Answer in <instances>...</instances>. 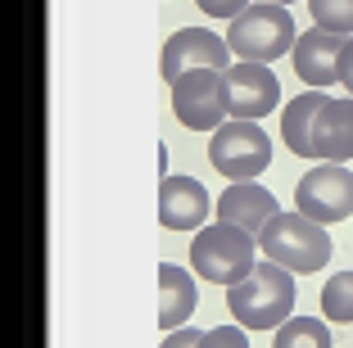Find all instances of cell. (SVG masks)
Segmentation results:
<instances>
[{
  "instance_id": "obj_2",
  "label": "cell",
  "mask_w": 353,
  "mask_h": 348,
  "mask_svg": "<svg viewBox=\"0 0 353 348\" xmlns=\"http://www.w3.org/2000/svg\"><path fill=\"white\" fill-rule=\"evenodd\" d=\"M259 263V236L240 231L231 222H208L195 231V245H190V272L199 280H213V285H236L245 280Z\"/></svg>"
},
{
  "instance_id": "obj_9",
  "label": "cell",
  "mask_w": 353,
  "mask_h": 348,
  "mask_svg": "<svg viewBox=\"0 0 353 348\" xmlns=\"http://www.w3.org/2000/svg\"><path fill=\"white\" fill-rule=\"evenodd\" d=\"M190 68H218L227 72L231 68V45L227 37H218V32L208 28H181L168 37L163 45V82H176L181 72Z\"/></svg>"
},
{
  "instance_id": "obj_20",
  "label": "cell",
  "mask_w": 353,
  "mask_h": 348,
  "mask_svg": "<svg viewBox=\"0 0 353 348\" xmlns=\"http://www.w3.org/2000/svg\"><path fill=\"white\" fill-rule=\"evenodd\" d=\"M204 14H213V19H236V14L250 10V0H195Z\"/></svg>"
},
{
  "instance_id": "obj_7",
  "label": "cell",
  "mask_w": 353,
  "mask_h": 348,
  "mask_svg": "<svg viewBox=\"0 0 353 348\" xmlns=\"http://www.w3.org/2000/svg\"><path fill=\"white\" fill-rule=\"evenodd\" d=\"M294 204L312 222H344L353 217V172L344 163H322L312 167L299 185H294Z\"/></svg>"
},
{
  "instance_id": "obj_4",
  "label": "cell",
  "mask_w": 353,
  "mask_h": 348,
  "mask_svg": "<svg viewBox=\"0 0 353 348\" xmlns=\"http://www.w3.org/2000/svg\"><path fill=\"white\" fill-rule=\"evenodd\" d=\"M294 19L285 5L276 0H254L245 14L231 19V32H227V45L236 59H250V63H276L281 54L294 50Z\"/></svg>"
},
{
  "instance_id": "obj_10",
  "label": "cell",
  "mask_w": 353,
  "mask_h": 348,
  "mask_svg": "<svg viewBox=\"0 0 353 348\" xmlns=\"http://www.w3.org/2000/svg\"><path fill=\"white\" fill-rule=\"evenodd\" d=\"M344 41H349V37L326 32V28L312 23L299 41H294V50H290L299 82L303 86H317V91H326L331 82H340V50H344Z\"/></svg>"
},
{
  "instance_id": "obj_23",
  "label": "cell",
  "mask_w": 353,
  "mask_h": 348,
  "mask_svg": "<svg viewBox=\"0 0 353 348\" xmlns=\"http://www.w3.org/2000/svg\"><path fill=\"white\" fill-rule=\"evenodd\" d=\"M276 5H290V0H276Z\"/></svg>"
},
{
  "instance_id": "obj_12",
  "label": "cell",
  "mask_w": 353,
  "mask_h": 348,
  "mask_svg": "<svg viewBox=\"0 0 353 348\" xmlns=\"http://www.w3.org/2000/svg\"><path fill=\"white\" fill-rule=\"evenodd\" d=\"M308 158H326V163H349L353 158V95L322 104L317 127H312V154Z\"/></svg>"
},
{
  "instance_id": "obj_15",
  "label": "cell",
  "mask_w": 353,
  "mask_h": 348,
  "mask_svg": "<svg viewBox=\"0 0 353 348\" xmlns=\"http://www.w3.org/2000/svg\"><path fill=\"white\" fill-rule=\"evenodd\" d=\"M326 100H331L326 91L308 86L303 95H294V100L281 109V136H285L290 154H299V158H308V154H312V127H317V113H322Z\"/></svg>"
},
{
  "instance_id": "obj_6",
  "label": "cell",
  "mask_w": 353,
  "mask_h": 348,
  "mask_svg": "<svg viewBox=\"0 0 353 348\" xmlns=\"http://www.w3.org/2000/svg\"><path fill=\"white\" fill-rule=\"evenodd\" d=\"M172 113L176 123L190 132H218L231 118L227 104V82L218 68H190L172 82Z\"/></svg>"
},
{
  "instance_id": "obj_11",
  "label": "cell",
  "mask_w": 353,
  "mask_h": 348,
  "mask_svg": "<svg viewBox=\"0 0 353 348\" xmlns=\"http://www.w3.org/2000/svg\"><path fill=\"white\" fill-rule=\"evenodd\" d=\"M159 217H163L168 231H199L208 217V190L195 176H163Z\"/></svg>"
},
{
  "instance_id": "obj_21",
  "label": "cell",
  "mask_w": 353,
  "mask_h": 348,
  "mask_svg": "<svg viewBox=\"0 0 353 348\" xmlns=\"http://www.w3.org/2000/svg\"><path fill=\"white\" fill-rule=\"evenodd\" d=\"M199 330L195 326H176V330H168V339H163V348H199Z\"/></svg>"
},
{
  "instance_id": "obj_22",
  "label": "cell",
  "mask_w": 353,
  "mask_h": 348,
  "mask_svg": "<svg viewBox=\"0 0 353 348\" xmlns=\"http://www.w3.org/2000/svg\"><path fill=\"white\" fill-rule=\"evenodd\" d=\"M340 82H344V91L353 95V37L344 41V50H340Z\"/></svg>"
},
{
  "instance_id": "obj_3",
  "label": "cell",
  "mask_w": 353,
  "mask_h": 348,
  "mask_svg": "<svg viewBox=\"0 0 353 348\" xmlns=\"http://www.w3.org/2000/svg\"><path fill=\"white\" fill-rule=\"evenodd\" d=\"M259 254L272 258V263H281L285 272L308 276V272H322L326 267V258H331V236H326L322 222H312V217H303L299 208H294V213H276L263 226Z\"/></svg>"
},
{
  "instance_id": "obj_14",
  "label": "cell",
  "mask_w": 353,
  "mask_h": 348,
  "mask_svg": "<svg viewBox=\"0 0 353 348\" xmlns=\"http://www.w3.org/2000/svg\"><path fill=\"white\" fill-rule=\"evenodd\" d=\"M190 312H195V276L186 267L163 263L159 267V326L163 330L186 326Z\"/></svg>"
},
{
  "instance_id": "obj_13",
  "label": "cell",
  "mask_w": 353,
  "mask_h": 348,
  "mask_svg": "<svg viewBox=\"0 0 353 348\" xmlns=\"http://www.w3.org/2000/svg\"><path fill=\"white\" fill-rule=\"evenodd\" d=\"M276 199H272L268 185L259 181H236L227 195L218 199V222H231L240 231H250V236H263V226L276 217Z\"/></svg>"
},
{
  "instance_id": "obj_19",
  "label": "cell",
  "mask_w": 353,
  "mask_h": 348,
  "mask_svg": "<svg viewBox=\"0 0 353 348\" xmlns=\"http://www.w3.org/2000/svg\"><path fill=\"white\" fill-rule=\"evenodd\" d=\"M199 348H250V339H245V326H213L204 330V339H199Z\"/></svg>"
},
{
  "instance_id": "obj_17",
  "label": "cell",
  "mask_w": 353,
  "mask_h": 348,
  "mask_svg": "<svg viewBox=\"0 0 353 348\" xmlns=\"http://www.w3.org/2000/svg\"><path fill=\"white\" fill-rule=\"evenodd\" d=\"M322 312L331 321H340V326H349V321H353V272H340V276L326 280V289H322Z\"/></svg>"
},
{
  "instance_id": "obj_18",
  "label": "cell",
  "mask_w": 353,
  "mask_h": 348,
  "mask_svg": "<svg viewBox=\"0 0 353 348\" xmlns=\"http://www.w3.org/2000/svg\"><path fill=\"white\" fill-rule=\"evenodd\" d=\"M308 14L317 28L353 37V0H308Z\"/></svg>"
},
{
  "instance_id": "obj_8",
  "label": "cell",
  "mask_w": 353,
  "mask_h": 348,
  "mask_svg": "<svg viewBox=\"0 0 353 348\" xmlns=\"http://www.w3.org/2000/svg\"><path fill=\"white\" fill-rule=\"evenodd\" d=\"M222 82H227V104H231V118H268L272 109L281 104V82L272 63H250V59H236L227 72H222Z\"/></svg>"
},
{
  "instance_id": "obj_1",
  "label": "cell",
  "mask_w": 353,
  "mask_h": 348,
  "mask_svg": "<svg viewBox=\"0 0 353 348\" xmlns=\"http://www.w3.org/2000/svg\"><path fill=\"white\" fill-rule=\"evenodd\" d=\"M227 307L245 330H276L294 312V272L263 258L236 285H227Z\"/></svg>"
},
{
  "instance_id": "obj_16",
  "label": "cell",
  "mask_w": 353,
  "mask_h": 348,
  "mask_svg": "<svg viewBox=\"0 0 353 348\" xmlns=\"http://www.w3.org/2000/svg\"><path fill=\"white\" fill-rule=\"evenodd\" d=\"M272 348H331V330L317 317H290L276 326Z\"/></svg>"
},
{
  "instance_id": "obj_5",
  "label": "cell",
  "mask_w": 353,
  "mask_h": 348,
  "mask_svg": "<svg viewBox=\"0 0 353 348\" xmlns=\"http://www.w3.org/2000/svg\"><path fill=\"white\" fill-rule=\"evenodd\" d=\"M208 163L222 176H231V181H254L272 163V141L263 136V127L254 118H231V123H222L213 132Z\"/></svg>"
}]
</instances>
